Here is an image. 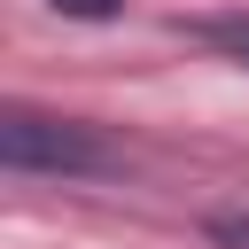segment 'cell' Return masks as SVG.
<instances>
[{
    "mask_svg": "<svg viewBox=\"0 0 249 249\" xmlns=\"http://www.w3.org/2000/svg\"><path fill=\"white\" fill-rule=\"evenodd\" d=\"M47 8H54V16H70V23H109L124 0H47Z\"/></svg>",
    "mask_w": 249,
    "mask_h": 249,
    "instance_id": "obj_3",
    "label": "cell"
},
{
    "mask_svg": "<svg viewBox=\"0 0 249 249\" xmlns=\"http://www.w3.org/2000/svg\"><path fill=\"white\" fill-rule=\"evenodd\" d=\"M187 31H195L210 54H226V62H241V70H249V8H226V16H195Z\"/></svg>",
    "mask_w": 249,
    "mask_h": 249,
    "instance_id": "obj_2",
    "label": "cell"
},
{
    "mask_svg": "<svg viewBox=\"0 0 249 249\" xmlns=\"http://www.w3.org/2000/svg\"><path fill=\"white\" fill-rule=\"evenodd\" d=\"M0 163L8 171H54V179H86L109 171L117 148L86 124V117H47V109H0Z\"/></svg>",
    "mask_w": 249,
    "mask_h": 249,
    "instance_id": "obj_1",
    "label": "cell"
}]
</instances>
